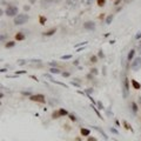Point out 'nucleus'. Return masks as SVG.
<instances>
[{
	"mask_svg": "<svg viewBox=\"0 0 141 141\" xmlns=\"http://www.w3.org/2000/svg\"><path fill=\"white\" fill-rule=\"evenodd\" d=\"M14 45H15V42H14V41H8L7 44L5 45V47H6V48H11V47H13Z\"/></svg>",
	"mask_w": 141,
	"mask_h": 141,
	"instance_id": "aec40b11",
	"label": "nucleus"
},
{
	"mask_svg": "<svg viewBox=\"0 0 141 141\" xmlns=\"http://www.w3.org/2000/svg\"><path fill=\"white\" fill-rule=\"evenodd\" d=\"M68 116H70V119L72 120L73 122H75V121H76V118H75V116H74V115H73V114H70V115H68Z\"/></svg>",
	"mask_w": 141,
	"mask_h": 141,
	"instance_id": "c85d7f7f",
	"label": "nucleus"
},
{
	"mask_svg": "<svg viewBox=\"0 0 141 141\" xmlns=\"http://www.w3.org/2000/svg\"><path fill=\"white\" fill-rule=\"evenodd\" d=\"M92 92H93V89H92V88H88L87 91H86V93H88V94H89V93H92Z\"/></svg>",
	"mask_w": 141,
	"mask_h": 141,
	"instance_id": "ea45409f",
	"label": "nucleus"
},
{
	"mask_svg": "<svg viewBox=\"0 0 141 141\" xmlns=\"http://www.w3.org/2000/svg\"><path fill=\"white\" fill-rule=\"evenodd\" d=\"M122 123H123V126H125V128H126V129H128V131H132V132H133V128L131 127V125H129L127 121H125V120H123Z\"/></svg>",
	"mask_w": 141,
	"mask_h": 141,
	"instance_id": "dca6fc26",
	"label": "nucleus"
},
{
	"mask_svg": "<svg viewBox=\"0 0 141 141\" xmlns=\"http://www.w3.org/2000/svg\"><path fill=\"white\" fill-rule=\"evenodd\" d=\"M92 108H93V110H94V112H95V113H97V115H98V116H99V118H100V119H104V118H102V115L100 114V113H99V112H98L97 107H94V106H92Z\"/></svg>",
	"mask_w": 141,
	"mask_h": 141,
	"instance_id": "b1692460",
	"label": "nucleus"
},
{
	"mask_svg": "<svg viewBox=\"0 0 141 141\" xmlns=\"http://www.w3.org/2000/svg\"><path fill=\"white\" fill-rule=\"evenodd\" d=\"M25 34L22 33V32H18L17 34H15V40H18V41H22V40H25Z\"/></svg>",
	"mask_w": 141,
	"mask_h": 141,
	"instance_id": "6e6552de",
	"label": "nucleus"
},
{
	"mask_svg": "<svg viewBox=\"0 0 141 141\" xmlns=\"http://www.w3.org/2000/svg\"><path fill=\"white\" fill-rule=\"evenodd\" d=\"M5 38H6L5 35H1V38H0V40H1V41H4V40H5Z\"/></svg>",
	"mask_w": 141,
	"mask_h": 141,
	"instance_id": "c03bdc74",
	"label": "nucleus"
},
{
	"mask_svg": "<svg viewBox=\"0 0 141 141\" xmlns=\"http://www.w3.org/2000/svg\"><path fill=\"white\" fill-rule=\"evenodd\" d=\"M140 68H141V57H138L132 61V70H139Z\"/></svg>",
	"mask_w": 141,
	"mask_h": 141,
	"instance_id": "39448f33",
	"label": "nucleus"
},
{
	"mask_svg": "<svg viewBox=\"0 0 141 141\" xmlns=\"http://www.w3.org/2000/svg\"><path fill=\"white\" fill-rule=\"evenodd\" d=\"M84 27L86 30H89V31H94L95 30V24L93 21H86L84 24Z\"/></svg>",
	"mask_w": 141,
	"mask_h": 141,
	"instance_id": "423d86ee",
	"label": "nucleus"
},
{
	"mask_svg": "<svg viewBox=\"0 0 141 141\" xmlns=\"http://www.w3.org/2000/svg\"><path fill=\"white\" fill-rule=\"evenodd\" d=\"M97 61H98V57L92 55V57H91V62H97Z\"/></svg>",
	"mask_w": 141,
	"mask_h": 141,
	"instance_id": "bb28decb",
	"label": "nucleus"
},
{
	"mask_svg": "<svg viewBox=\"0 0 141 141\" xmlns=\"http://www.w3.org/2000/svg\"><path fill=\"white\" fill-rule=\"evenodd\" d=\"M91 73L94 74V75H97L98 74V70H97V68H92V70H91Z\"/></svg>",
	"mask_w": 141,
	"mask_h": 141,
	"instance_id": "7c9ffc66",
	"label": "nucleus"
},
{
	"mask_svg": "<svg viewBox=\"0 0 141 141\" xmlns=\"http://www.w3.org/2000/svg\"><path fill=\"white\" fill-rule=\"evenodd\" d=\"M39 21H40V25H45V24H46V18L41 15V17L39 18Z\"/></svg>",
	"mask_w": 141,
	"mask_h": 141,
	"instance_id": "5701e85b",
	"label": "nucleus"
},
{
	"mask_svg": "<svg viewBox=\"0 0 141 141\" xmlns=\"http://www.w3.org/2000/svg\"><path fill=\"white\" fill-rule=\"evenodd\" d=\"M30 17L27 14H18L14 18V25H24L26 21H28Z\"/></svg>",
	"mask_w": 141,
	"mask_h": 141,
	"instance_id": "f257e3e1",
	"label": "nucleus"
},
{
	"mask_svg": "<svg viewBox=\"0 0 141 141\" xmlns=\"http://www.w3.org/2000/svg\"><path fill=\"white\" fill-rule=\"evenodd\" d=\"M133 0H123V2H126V4H129V2H132Z\"/></svg>",
	"mask_w": 141,
	"mask_h": 141,
	"instance_id": "a19ab883",
	"label": "nucleus"
},
{
	"mask_svg": "<svg viewBox=\"0 0 141 141\" xmlns=\"http://www.w3.org/2000/svg\"><path fill=\"white\" fill-rule=\"evenodd\" d=\"M132 86H133L134 89H140L141 88V85L138 82L137 80H134V79H132Z\"/></svg>",
	"mask_w": 141,
	"mask_h": 141,
	"instance_id": "4468645a",
	"label": "nucleus"
},
{
	"mask_svg": "<svg viewBox=\"0 0 141 141\" xmlns=\"http://www.w3.org/2000/svg\"><path fill=\"white\" fill-rule=\"evenodd\" d=\"M82 49H84V47H79V48H78V52H81Z\"/></svg>",
	"mask_w": 141,
	"mask_h": 141,
	"instance_id": "49530a36",
	"label": "nucleus"
},
{
	"mask_svg": "<svg viewBox=\"0 0 141 141\" xmlns=\"http://www.w3.org/2000/svg\"><path fill=\"white\" fill-rule=\"evenodd\" d=\"M94 129H95V131H98V132L100 133V134H102V137L105 138V140H107V139H108V137H107V134H106V133L104 132V131H102V129H101L100 127H98V126H94Z\"/></svg>",
	"mask_w": 141,
	"mask_h": 141,
	"instance_id": "9d476101",
	"label": "nucleus"
},
{
	"mask_svg": "<svg viewBox=\"0 0 141 141\" xmlns=\"http://www.w3.org/2000/svg\"><path fill=\"white\" fill-rule=\"evenodd\" d=\"M59 113H60V115H61V116H66V115H70V114H68V112H67L66 109H64V108H60V109H59Z\"/></svg>",
	"mask_w": 141,
	"mask_h": 141,
	"instance_id": "a211bd4d",
	"label": "nucleus"
},
{
	"mask_svg": "<svg viewBox=\"0 0 141 141\" xmlns=\"http://www.w3.org/2000/svg\"><path fill=\"white\" fill-rule=\"evenodd\" d=\"M0 72H1V73H6V72H7V70H6V68H1V70H0Z\"/></svg>",
	"mask_w": 141,
	"mask_h": 141,
	"instance_id": "58836bf2",
	"label": "nucleus"
},
{
	"mask_svg": "<svg viewBox=\"0 0 141 141\" xmlns=\"http://www.w3.org/2000/svg\"><path fill=\"white\" fill-rule=\"evenodd\" d=\"M134 55H135V51H134V49H131V51L128 52V55H127L128 61H132V59L134 58Z\"/></svg>",
	"mask_w": 141,
	"mask_h": 141,
	"instance_id": "f8f14e48",
	"label": "nucleus"
},
{
	"mask_svg": "<svg viewBox=\"0 0 141 141\" xmlns=\"http://www.w3.org/2000/svg\"><path fill=\"white\" fill-rule=\"evenodd\" d=\"M66 5L70 8H76L78 7V0H67Z\"/></svg>",
	"mask_w": 141,
	"mask_h": 141,
	"instance_id": "0eeeda50",
	"label": "nucleus"
},
{
	"mask_svg": "<svg viewBox=\"0 0 141 141\" xmlns=\"http://www.w3.org/2000/svg\"><path fill=\"white\" fill-rule=\"evenodd\" d=\"M30 100L34 102H40V104H46V98L42 94H34L30 97Z\"/></svg>",
	"mask_w": 141,
	"mask_h": 141,
	"instance_id": "7ed1b4c3",
	"label": "nucleus"
},
{
	"mask_svg": "<svg viewBox=\"0 0 141 141\" xmlns=\"http://www.w3.org/2000/svg\"><path fill=\"white\" fill-rule=\"evenodd\" d=\"M97 2H98V6H100V7H102V6H105L106 0H97Z\"/></svg>",
	"mask_w": 141,
	"mask_h": 141,
	"instance_id": "4be33fe9",
	"label": "nucleus"
},
{
	"mask_svg": "<svg viewBox=\"0 0 141 141\" xmlns=\"http://www.w3.org/2000/svg\"><path fill=\"white\" fill-rule=\"evenodd\" d=\"M120 1H121V0H116V1H115V4H114V5H119V4H120Z\"/></svg>",
	"mask_w": 141,
	"mask_h": 141,
	"instance_id": "a18cd8bd",
	"label": "nucleus"
},
{
	"mask_svg": "<svg viewBox=\"0 0 141 141\" xmlns=\"http://www.w3.org/2000/svg\"><path fill=\"white\" fill-rule=\"evenodd\" d=\"M53 1H54V0H41V2H40V4L42 5V7H48Z\"/></svg>",
	"mask_w": 141,
	"mask_h": 141,
	"instance_id": "9b49d317",
	"label": "nucleus"
},
{
	"mask_svg": "<svg viewBox=\"0 0 141 141\" xmlns=\"http://www.w3.org/2000/svg\"><path fill=\"white\" fill-rule=\"evenodd\" d=\"M80 134H81L82 137H89L91 131H89V129H87V128H81V129H80Z\"/></svg>",
	"mask_w": 141,
	"mask_h": 141,
	"instance_id": "1a4fd4ad",
	"label": "nucleus"
},
{
	"mask_svg": "<svg viewBox=\"0 0 141 141\" xmlns=\"http://www.w3.org/2000/svg\"><path fill=\"white\" fill-rule=\"evenodd\" d=\"M6 14L8 17H14V15H18V7L17 6H8L6 8Z\"/></svg>",
	"mask_w": 141,
	"mask_h": 141,
	"instance_id": "20e7f679",
	"label": "nucleus"
},
{
	"mask_svg": "<svg viewBox=\"0 0 141 141\" xmlns=\"http://www.w3.org/2000/svg\"><path fill=\"white\" fill-rule=\"evenodd\" d=\"M81 1H82V4L84 5H91L94 0H81Z\"/></svg>",
	"mask_w": 141,
	"mask_h": 141,
	"instance_id": "393cba45",
	"label": "nucleus"
},
{
	"mask_svg": "<svg viewBox=\"0 0 141 141\" xmlns=\"http://www.w3.org/2000/svg\"><path fill=\"white\" fill-rule=\"evenodd\" d=\"M61 0H54V2H60Z\"/></svg>",
	"mask_w": 141,
	"mask_h": 141,
	"instance_id": "09e8293b",
	"label": "nucleus"
},
{
	"mask_svg": "<svg viewBox=\"0 0 141 141\" xmlns=\"http://www.w3.org/2000/svg\"><path fill=\"white\" fill-rule=\"evenodd\" d=\"M139 53H140V54H141V44L139 45Z\"/></svg>",
	"mask_w": 141,
	"mask_h": 141,
	"instance_id": "de8ad7c7",
	"label": "nucleus"
},
{
	"mask_svg": "<svg viewBox=\"0 0 141 141\" xmlns=\"http://www.w3.org/2000/svg\"><path fill=\"white\" fill-rule=\"evenodd\" d=\"M131 106H132L133 112H134V113H137V112H138V105H137V104H135V102L133 101V102H132V105H131Z\"/></svg>",
	"mask_w": 141,
	"mask_h": 141,
	"instance_id": "412c9836",
	"label": "nucleus"
},
{
	"mask_svg": "<svg viewBox=\"0 0 141 141\" xmlns=\"http://www.w3.org/2000/svg\"><path fill=\"white\" fill-rule=\"evenodd\" d=\"M141 38V32H138L137 35H135V39H140Z\"/></svg>",
	"mask_w": 141,
	"mask_h": 141,
	"instance_id": "f704fd0d",
	"label": "nucleus"
},
{
	"mask_svg": "<svg viewBox=\"0 0 141 141\" xmlns=\"http://www.w3.org/2000/svg\"><path fill=\"white\" fill-rule=\"evenodd\" d=\"M55 32H57V28L54 27V28L49 30V31H46V32L44 33V35H45V36H51V35H53L54 33H55Z\"/></svg>",
	"mask_w": 141,
	"mask_h": 141,
	"instance_id": "ddd939ff",
	"label": "nucleus"
},
{
	"mask_svg": "<svg viewBox=\"0 0 141 141\" xmlns=\"http://www.w3.org/2000/svg\"><path fill=\"white\" fill-rule=\"evenodd\" d=\"M138 104L141 106V97H139V99H138Z\"/></svg>",
	"mask_w": 141,
	"mask_h": 141,
	"instance_id": "79ce46f5",
	"label": "nucleus"
},
{
	"mask_svg": "<svg viewBox=\"0 0 141 141\" xmlns=\"http://www.w3.org/2000/svg\"><path fill=\"white\" fill-rule=\"evenodd\" d=\"M98 106H99V108H100V109H104V106H102V104L100 101L98 102Z\"/></svg>",
	"mask_w": 141,
	"mask_h": 141,
	"instance_id": "e433bc0d",
	"label": "nucleus"
},
{
	"mask_svg": "<svg viewBox=\"0 0 141 141\" xmlns=\"http://www.w3.org/2000/svg\"><path fill=\"white\" fill-rule=\"evenodd\" d=\"M112 20H113V14H110V15H108V17L106 18V24L109 25L110 22H112Z\"/></svg>",
	"mask_w": 141,
	"mask_h": 141,
	"instance_id": "6ab92c4d",
	"label": "nucleus"
},
{
	"mask_svg": "<svg viewBox=\"0 0 141 141\" xmlns=\"http://www.w3.org/2000/svg\"><path fill=\"white\" fill-rule=\"evenodd\" d=\"M30 1H31V2H32V4H33V2H34V1H35V0H30Z\"/></svg>",
	"mask_w": 141,
	"mask_h": 141,
	"instance_id": "8fccbe9b",
	"label": "nucleus"
},
{
	"mask_svg": "<svg viewBox=\"0 0 141 141\" xmlns=\"http://www.w3.org/2000/svg\"><path fill=\"white\" fill-rule=\"evenodd\" d=\"M24 9H25V11H30V6H25Z\"/></svg>",
	"mask_w": 141,
	"mask_h": 141,
	"instance_id": "37998d69",
	"label": "nucleus"
},
{
	"mask_svg": "<svg viewBox=\"0 0 141 141\" xmlns=\"http://www.w3.org/2000/svg\"><path fill=\"white\" fill-rule=\"evenodd\" d=\"M62 76H64V78H67V76H70V73H68V72H64V73H62Z\"/></svg>",
	"mask_w": 141,
	"mask_h": 141,
	"instance_id": "473e14b6",
	"label": "nucleus"
},
{
	"mask_svg": "<svg viewBox=\"0 0 141 141\" xmlns=\"http://www.w3.org/2000/svg\"><path fill=\"white\" fill-rule=\"evenodd\" d=\"M18 64L19 65H25V60H18Z\"/></svg>",
	"mask_w": 141,
	"mask_h": 141,
	"instance_id": "c9c22d12",
	"label": "nucleus"
},
{
	"mask_svg": "<svg viewBox=\"0 0 141 141\" xmlns=\"http://www.w3.org/2000/svg\"><path fill=\"white\" fill-rule=\"evenodd\" d=\"M128 95H129V80L127 78H125L122 82V97L125 99H127Z\"/></svg>",
	"mask_w": 141,
	"mask_h": 141,
	"instance_id": "f03ea898",
	"label": "nucleus"
},
{
	"mask_svg": "<svg viewBox=\"0 0 141 141\" xmlns=\"http://www.w3.org/2000/svg\"><path fill=\"white\" fill-rule=\"evenodd\" d=\"M99 58H104V54H102V51H101V49L99 51Z\"/></svg>",
	"mask_w": 141,
	"mask_h": 141,
	"instance_id": "4c0bfd02",
	"label": "nucleus"
},
{
	"mask_svg": "<svg viewBox=\"0 0 141 141\" xmlns=\"http://www.w3.org/2000/svg\"><path fill=\"white\" fill-rule=\"evenodd\" d=\"M110 132L112 133H114V134H119V132H118V131H116V129H115V128H110Z\"/></svg>",
	"mask_w": 141,
	"mask_h": 141,
	"instance_id": "2f4dec72",
	"label": "nucleus"
},
{
	"mask_svg": "<svg viewBox=\"0 0 141 141\" xmlns=\"http://www.w3.org/2000/svg\"><path fill=\"white\" fill-rule=\"evenodd\" d=\"M49 72H51L52 74H60V73H61L60 70L57 68V67H51V68H49Z\"/></svg>",
	"mask_w": 141,
	"mask_h": 141,
	"instance_id": "2eb2a0df",
	"label": "nucleus"
},
{
	"mask_svg": "<svg viewBox=\"0 0 141 141\" xmlns=\"http://www.w3.org/2000/svg\"><path fill=\"white\" fill-rule=\"evenodd\" d=\"M60 116H61V115H60V113H59V110H54V112H53L52 113V118L53 119H59V118H60Z\"/></svg>",
	"mask_w": 141,
	"mask_h": 141,
	"instance_id": "f3484780",
	"label": "nucleus"
},
{
	"mask_svg": "<svg viewBox=\"0 0 141 141\" xmlns=\"http://www.w3.org/2000/svg\"><path fill=\"white\" fill-rule=\"evenodd\" d=\"M70 58H72V55L68 54V55H62L61 59H62V60H68V59H70Z\"/></svg>",
	"mask_w": 141,
	"mask_h": 141,
	"instance_id": "a878e982",
	"label": "nucleus"
},
{
	"mask_svg": "<svg viewBox=\"0 0 141 141\" xmlns=\"http://www.w3.org/2000/svg\"><path fill=\"white\" fill-rule=\"evenodd\" d=\"M87 141H98V139H97V138H94V137H88Z\"/></svg>",
	"mask_w": 141,
	"mask_h": 141,
	"instance_id": "c756f323",
	"label": "nucleus"
},
{
	"mask_svg": "<svg viewBox=\"0 0 141 141\" xmlns=\"http://www.w3.org/2000/svg\"><path fill=\"white\" fill-rule=\"evenodd\" d=\"M49 65H51V66H52V67H57V66H58V64H57V62H54V61L49 62Z\"/></svg>",
	"mask_w": 141,
	"mask_h": 141,
	"instance_id": "72a5a7b5",
	"label": "nucleus"
},
{
	"mask_svg": "<svg viewBox=\"0 0 141 141\" xmlns=\"http://www.w3.org/2000/svg\"><path fill=\"white\" fill-rule=\"evenodd\" d=\"M70 84H72V85H74V86H76V87H79L80 85H81V84L79 82V81H74V80H73V81H72Z\"/></svg>",
	"mask_w": 141,
	"mask_h": 141,
	"instance_id": "cd10ccee",
	"label": "nucleus"
}]
</instances>
